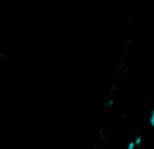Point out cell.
Instances as JSON below:
<instances>
[{
    "label": "cell",
    "instance_id": "3",
    "mask_svg": "<svg viewBox=\"0 0 154 149\" xmlns=\"http://www.w3.org/2000/svg\"><path fill=\"white\" fill-rule=\"evenodd\" d=\"M149 125L154 128V109H152L151 113H149Z\"/></svg>",
    "mask_w": 154,
    "mask_h": 149
},
{
    "label": "cell",
    "instance_id": "1",
    "mask_svg": "<svg viewBox=\"0 0 154 149\" xmlns=\"http://www.w3.org/2000/svg\"><path fill=\"white\" fill-rule=\"evenodd\" d=\"M136 148H137L136 140H130V142L127 143V148H125V149H136Z\"/></svg>",
    "mask_w": 154,
    "mask_h": 149
},
{
    "label": "cell",
    "instance_id": "2",
    "mask_svg": "<svg viewBox=\"0 0 154 149\" xmlns=\"http://www.w3.org/2000/svg\"><path fill=\"white\" fill-rule=\"evenodd\" d=\"M113 103H115V100L113 98H110L109 101H106V106H104V110H109L112 106H113Z\"/></svg>",
    "mask_w": 154,
    "mask_h": 149
}]
</instances>
